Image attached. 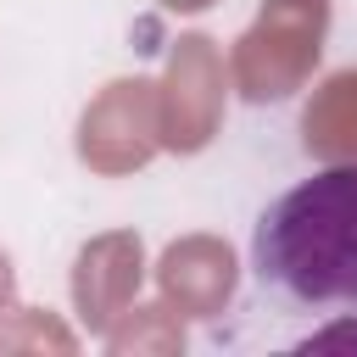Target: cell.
Wrapping results in <instances>:
<instances>
[{
  "label": "cell",
  "mask_w": 357,
  "mask_h": 357,
  "mask_svg": "<svg viewBox=\"0 0 357 357\" xmlns=\"http://www.w3.org/2000/svg\"><path fill=\"white\" fill-rule=\"evenodd\" d=\"M251 279L290 318H357V162L290 184L251 229Z\"/></svg>",
  "instance_id": "cell-1"
}]
</instances>
